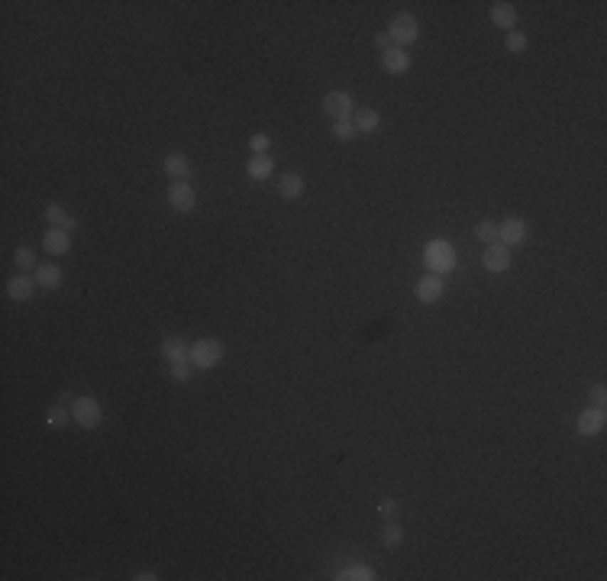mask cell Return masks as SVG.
<instances>
[{"label": "cell", "instance_id": "cell-1", "mask_svg": "<svg viewBox=\"0 0 607 581\" xmlns=\"http://www.w3.org/2000/svg\"><path fill=\"white\" fill-rule=\"evenodd\" d=\"M423 265L430 274H449L455 268V249L446 242V239H430L423 245Z\"/></svg>", "mask_w": 607, "mask_h": 581}, {"label": "cell", "instance_id": "cell-2", "mask_svg": "<svg viewBox=\"0 0 607 581\" xmlns=\"http://www.w3.org/2000/svg\"><path fill=\"white\" fill-rule=\"evenodd\" d=\"M223 356H226L223 343H220V339H213V336L197 339V343L188 349V362L194 365V368H201V371L216 368V365L223 362Z\"/></svg>", "mask_w": 607, "mask_h": 581}, {"label": "cell", "instance_id": "cell-3", "mask_svg": "<svg viewBox=\"0 0 607 581\" xmlns=\"http://www.w3.org/2000/svg\"><path fill=\"white\" fill-rule=\"evenodd\" d=\"M388 36H391V43L398 46V49L413 46V43H417V36H420L417 16H413V14H394L391 23H388Z\"/></svg>", "mask_w": 607, "mask_h": 581}, {"label": "cell", "instance_id": "cell-4", "mask_svg": "<svg viewBox=\"0 0 607 581\" xmlns=\"http://www.w3.org/2000/svg\"><path fill=\"white\" fill-rule=\"evenodd\" d=\"M71 417H75V423L81 430H97L100 420H104V410H100V404L94 398H78L71 404Z\"/></svg>", "mask_w": 607, "mask_h": 581}, {"label": "cell", "instance_id": "cell-5", "mask_svg": "<svg viewBox=\"0 0 607 581\" xmlns=\"http://www.w3.org/2000/svg\"><path fill=\"white\" fill-rule=\"evenodd\" d=\"M323 113H327L329 119H349L352 113H356V104H352V97L346 91H329L327 97H323Z\"/></svg>", "mask_w": 607, "mask_h": 581}, {"label": "cell", "instance_id": "cell-6", "mask_svg": "<svg viewBox=\"0 0 607 581\" xmlns=\"http://www.w3.org/2000/svg\"><path fill=\"white\" fill-rule=\"evenodd\" d=\"M194 203H197V194L188 181H171V188H168V207L171 210L188 213V210H194Z\"/></svg>", "mask_w": 607, "mask_h": 581}, {"label": "cell", "instance_id": "cell-7", "mask_svg": "<svg viewBox=\"0 0 607 581\" xmlns=\"http://www.w3.org/2000/svg\"><path fill=\"white\" fill-rule=\"evenodd\" d=\"M482 265H485V272H491V274L507 272V268H510V249H507L504 242H491V245H485V252H482Z\"/></svg>", "mask_w": 607, "mask_h": 581}, {"label": "cell", "instance_id": "cell-8", "mask_svg": "<svg viewBox=\"0 0 607 581\" xmlns=\"http://www.w3.org/2000/svg\"><path fill=\"white\" fill-rule=\"evenodd\" d=\"M443 291H446V287H443V278L440 274H430V272H426L423 278L417 281V287H413V294H417L420 304H436L443 297Z\"/></svg>", "mask_w": 607, "mask_h": 581}, {"label": "cell", "instance_id": "cell-9", "mask_svg": "<svg viewBox=\"0 0 607 581\" xmlns=\"http://www.w3.org/2000/svg\"><path fill=\"white\" fill-rule=\"evenodd\" d=\"M527 239V223L520 217H507L504 223H497V242H504L510 249V245H520Z\"/></svg>", "mask_w": 607, "mask_h": 581}, {"label": "cell", "instance_id": "cell-10", "mask_svg": "<svg viewBox=\"0 0 607 581\" xmlns=\"http://www.w3.org/2000/svg\"><path fill=\"white\" fill-rule=\"evenodd\" d=\"M381 68L388 75H404V71H411V52L391 46L388 52H381Z\"/></svg>", "mask_w": 607, "mask_h": 581}, {"label": "cell", "instance_id": "cell-11", "mask_svg": "<svg viewBox=\"0 0 607 581\" xmlns=\"http://www.w3.org/2000/svg\"><path fill=\"white\" fill-rule=\"evenodd\" d=\"M575 430H579L581 436H598L601 430H604V410L585 407V410L579 413V420H575Z\"/></svg>", "mask_w": 607, "mask_h": 581}, {"label": "cell", "instance_id": "cell-12", "mask_svg": "<svg viewBox=\"0 0 607 581\" xmlns=\"http://www.w3.org/2000/svg\"><path fill=\"white\" fill-rule=\"evenodd\" d=\"M162 169H165V175L171 178V181H188L191 178V165L181 152H168L165 161H162Z\"/></svg>", "mask_w": 607, "mask_h": 581}, {"label": "cell", "instance_id": "cell-13", "mask_svg": "<svg viewBox=\"0 0 607 581\" xmlns=\"http://www.w3.org/2000/svg\"><path fill=\"white\" fill-rule=\"evenodd\" d=\"M42 245H46V252H49V255H65L71 249V233L49 226V230H46V236H42Z\"/></svg>", "mask_w": 607, "mask_h": 581}, {"label": "cell", "instance_id": "cell-14", "mask_svg": "<svg viewBox=\"0 0 607 581\" xmlns=\"http://www.w3.org/2000/svg\"><path fill=\"white\" fill-rule=\"evenodd\" d=\"M46 220H49V226H56V230H65V233L78 230V220L65 210L62 203H46Z\"/></svg>", "mask_w": 607, "mask_h": 581}, {"label": "cell", "instance_id": "cell-15", "mask_svg": "<svg viewBox=\"0 0 607 581\" xmlns=\"http://www.w3.org/2000/svg\"><path fill=\"white\" fill-rule=\"evenodd\" d=\"M159 349H162V358H165L168 365L188 362V346H184V339H178V336H165Z\"/></svg>", "mask_w": 607, "mask_h": 581}, {"label": "cell", "instance_id": "cell-16", "mask_svg": "<svg viewBox=\"0 0 607 581\" xmlns=\"http://www.w3.org/2000/svg\"><path fill=\"white\" fill-rule=\"evenodd\" d=\"M246 175L252 178V181H268V178L275 175V161L265 155H252L249 161H246Z\"/></svg>", "mask_w": 607, "mask_h": 581}, {"label": "cell", "instance_id": "cell-17", "mask_svg": "<svg viewBox=\"0 0 607 581\" xmlns=\"http://www.w3.org/2000/svg\"><path fill=\"white\" fill-rule=\"evenodd\" d=\"M36 278H29V274H14V278L7 281V294L14 297V301H29V297H33V291H36Z\"/></svg>", "mask_w": 607, "mask_h": 581}, {"label": "cell", "instance_id": "cell-18", "mask_svg": "<svg viewBox=\"0 0 607 581\" xmlns=\"http://www.w3.org/2000/svg\"><path fill=\"white\" fill-rule=\"evenodd\" d=\"M278 194L285 197V201H297V197H304V178H300L297 171H285V175H278Z\"/></svg>", "mask_w": 607, "mask_h": 581}, {"label": "cell", "instance_id": "cell-19", "mask_svg": "<svg viewBox=\"0 0 607 581\" xmlns=\"http://www.w3.org/2000/svg\"><path fill=\"white\" fill-rule=\"evenodd\" d=\"M488 14H491V23H495L497 29H507V33H510V29L517 26V10L510 7V4H504V0H497V4H491V10H488Z\"/></svg>", "mask_w": 607, "mask_h": 581}, {"label": "cell", "instance_id": "cell-20", "mask_svg": "<svg viewBox=\"0 0 607 581\" xmlns=\"http://www.w3.org/2000/svg\"><path fill=\"white\" fill-rule=\"evenodd\" d=\"M33 278H36V284H39V287H46V291H56V287L62 284V268H58V265H39L33 272Z\"/></svg>", "mask_w": 607, "mask_h": 581}, {"label": "cell", "instance_id": "cell-21", "mask_svg": "<svg viewBox=\"0 0 607 581\" xmlns=\"http://www.w3.org/2000/svg\"><path fill=\"white\" fill-rule=\"evenodd\" d=\"M352 123H356L359 133H375V129L381 127V117H378L375 110H369V107H362V110L352 113Z\"/></svg>", "mask_w": 607, "mask_h": 581}, {"label": "cell", "instance_id": "cell-22", "mask_svg": "<svg viewBox=\"0 0 607 581\" xmlns=\"http://www.w3.org/2000/svg\"><path fill=\"white\" fill-rule=\"evenodd\" d=\"M68 420H75V417H71V407H65V404H52L49 410H46V423H49L52 430H62Z\"/></svg>", "mask_w": 607, "mask_h": 581}, {"label": "cell", "instance_id": "cell-23", "mask_svg": "<svg viewBox=\"0 0 607 581\" xmlns=\"http://www.w3.org/2000/svg\"><path fill=\"white\" fill-rule=\"evenodd\" d=\"M339 581H371L375 578V572H371L369 565H346L339 575H336Z\"/></svg>", "mask_w": 607, "mask_h": 581}, {"label": "cell", "instance_id": "cell-24", "mask_svg": "<svg viewBox=\"0 0 607 581\" xmlns=\"http://www.w3.org/2000/svg\"><path fill=\"white\" fill-rule=\"evenodd\" d=\"M381 543H384L388 549L401 546V543H404V530H401V523L388 520V523H384V530H381Z\"/></svg>", "mask_w": 607, "mask_h": 581}, {"label": "cell", "instance_id": "cell-25", "mask_svg": "<svg viewBox=\"0 0 607 581\" xmlns=\"http://www.w3.org/2000/svg\"><path fill=\"white\" fill-rule=\"evenodd\" d=\"M14 262H16V268H20V272H29V268L36 272V268H39V265H36V252L29 249V245H20V249H16Z\"/></svg>", "mask_w": 607, "mask_h": 581}, {"label": "cell", "instance_id": "cell-26", "mask_svg": "<svg viewBox=\"0 0 607 581\" xmlns=\"http://www.w3.org/2000/svg\"><path fill=\"white\" fill-rule=\"evenodd\" d=\"M356 133H359V129H356V123H352V117H349V119H336V123H333V136H336L339 142L356 139Z\"/></svg>", "mask_w": 607, "mask_h": 581}, {"label": "cell", "instance_id": "cell-27", "mask_svg": "<svg viewBox=\"0 0 607 581\" xmlns=\"http://www.w3.org/2000/svg\"><path fill=\"white\" fill-rule=\"evenodd\" d=\"M475 239H482L485 245L497 242V223H491V220H482V223H475Z\"/></svg>", "mask_w": 607, "mask_h": 581}, {"label": "cell", "instance_id": "cell-28", "mask_svg": "<svg viewBox=\"0 0 607 581\" xmlns=\"http://www.w3.org/2000/svg\"><path fill=\"white\" fill-rule=\"evenodd\" d=\"M504 46H507V52H514V55H517V52H524V49H527V36H524V33H514V29H510L507 39H504Z\"/></svg>", "mask_w": 607, "mask_h": 581}, {"label": "cell", "instance_id": "cell-29", "mask_svg": "<svg viewBox=\"0 0 607 581\" xmlns=\"http://www.w3.org/2000/svg\"><path fill=\"white\" fill-rule=\"evenodd\" d=\"M268 146H272V139H268L265 133H255L249 139V149H252V155H265L268 152Z\"/></svg>", "mask_w": 607, "mask_h": 581}, {"label": "cell", "instance_id": "cell-30", "mask_svg": "<svg viewBox=\"0 0 607 581\" xmlns=\"http://www.w3.org/2000/svg\"><path fill=\"white\" fill-rule=\"evenodd\" d=\"M188 378H191V362L171 365V381H178V385H188Z\"/></svg>", "mask_w": 607, "mask_h": 581}, {"label": "cell", "instance_id": "cell-31", "mask_svg": "<svg viewBox=\"0 0 607 581\" xmlns=\"http://www.w3.org/2000/svg\"><path fill=\"white\" fill-rule=\"evenodd\" d=\"M591 407H598V410H604V407H607V388L604 385H594L591 388Z\"/></svg>", "mask_w": 607, "mask_h": 581}, {"label": "cell", "instance_id": "cell-32", "mask_svg": "<svg viewBox=\"0 0 607 581\" xmlns=\"http://www.w3.org/2000/svg\"><path fill=\"white\" fill-rule=\"evenodd\" d=\"M378 513H381V520H394V513H398V501L384 497L381 504H378Z\"/></svg>", "mask_w": 607, "mask_h": 581}, {"label": "cell", "instance_id": "cell-33", "mask_svg": "<svg viewBox=\"0 0 607 581\" xmlns=\"http://www.w3.org/2000/svg\"><path fill=\"white\" fill-rule=\"evenodd\" d=\"M375 46H378L381 52H388L394 43H391V36H388V33H378V36H375Z\"/></svg>", "mask_w": 607, "mask_h": 581}, {"label": "cell", "instance_id": "cell-34", "mask_svg": "<svg viewBox=\"0 0 607 581\" xmlns=\"http://www.w3.org/2000/svg\"><path fill=\"white\" fill-rule=\"evenodd\" d=\"M133 578H136V581H155L159 575H155V572H146V568H142V572H136Z\"/></svg>", "mask_w": 607, "mask_h": 581}, {"label": "cell", "instance_id": "cell-35", "mask_svg": "<svg viewBox=\"0 0 607 581\" xmlns=\"http://www.w3.org/2000/svg\"><path fill=\"white\" fill-rule=\"evenodd\" d=\"M75 400H78V398H71V391H62V394H58V404H65V407L75 404Z\"/></svg>", "mask_w": 607, "mask_h": 581}]
</instances>
